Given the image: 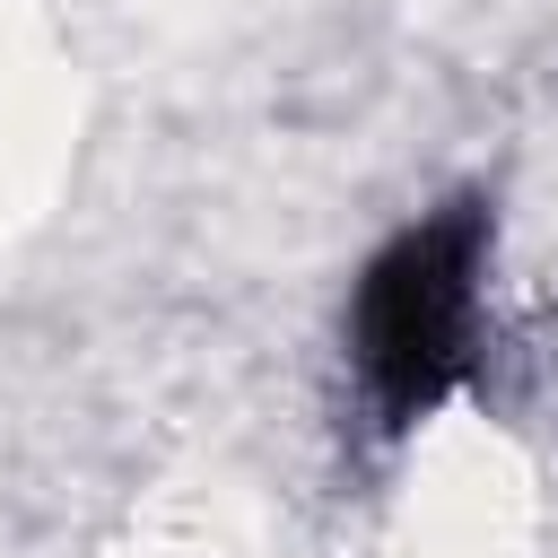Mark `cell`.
<instances>
[{"label": "cell", "mask_w": 558, "mask_h": 558, "mask_svg": "<svg viewBox=\"0 0 558 558\" xmlns=\"http://www.w3.org/2000/svg\"><path fill=\"white\" fill-rule=\"evenodd\" d=\"M480 209H445L410 227L357 288V366L384 401V418H418L445 401V384L471 357L480 314Z\"/></svg>", "instance_id": "6da1fadb"}]
</instances>
